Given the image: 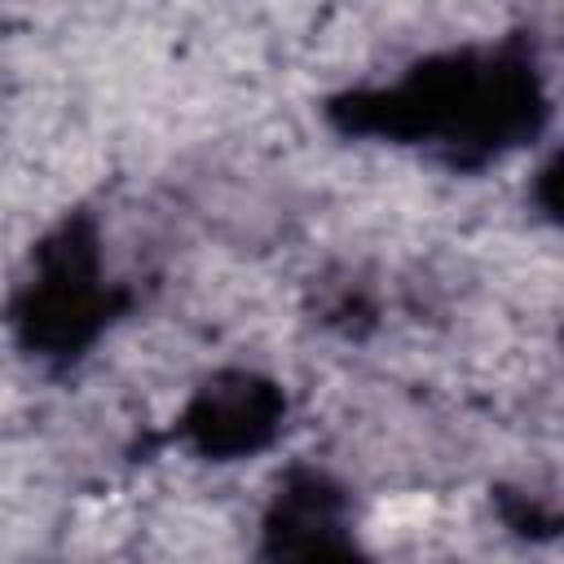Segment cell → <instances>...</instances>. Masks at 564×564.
<instances>
[{
  "instance_id": "cell-1",
  "label": "cell",
  "mask_w": 564,
  "mask_h": 564,
  "mask_svg": "<svg viewBox=\"0 0 564 564\" xmlns=\"http://www.w3.org/2000/svg\"><path fill=\"white\" fill-rule=\"evenodd\" d=\"M326 115L348 137L419 145L449 167H485L542 132L546 79L533 44L507 35L436 53L383 88H352Z\"/></svg>"
},
{
  "instance_id": "cell-4",
  "label": "cell",
  "mask_w": 564,
  "mask_h": 564,
  "mask_svg": "<svg viewBox=\"0 0 564 564\" xmlns=\"http://www.w3.org/2000/svg\"><path fill=\"white\" fill-rule=\"evenodd\" d=\"M264 555H348L352 551V502L348 494L313 467H291L264 507Z\"/></svg>"
},
{
  "instance_id": "cell-3",
  "label": "cell",
  "mask_w": 564,
  "mask_h": 564,
  "mask_svg": "<svg viewBox=\"0 0 564 564\" xmlns=\"http://www.w3.org/2000/svg\"><path fill=\"white\" fill-rule=\"evenodd\" d=\"M282 419L286 397L273 379L256 370H216L194 388L189 405L176 419V432L194 454L212 463H234L273 445Z\"/></svg>"
},
{
  "instance_id": "cell-2",
  "label": "cell",
  "mask_w": 564,
  "mask_h": 564,
  "mask_svg": "<svg viewBox=\"0 0 564 564\" xmlns=\"http://www.w3.org/2000/svg\"><path fill=\"white\" fill-rule=\"evenodd\" d=\"M128 308V291L110 282L93 216H66L35 251L9 300L13 339L40 361L84 357Z\"/></svg>"
}]
</instances>
